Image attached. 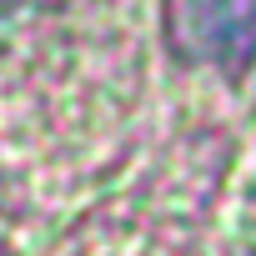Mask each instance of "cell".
I'll use <instances>...</instances> for the list:
<instances>
[{
	"label": "cell",
	"mask_w": 256,
	"mask_h": 256,
	"mask_svg": "<svg viewBox=\"0 0 256 256\" xmlns=\"http://www.w3.org/2000/svg\"><path fill=\"white\" fill-rule=\"evenodd\" d=\"M186 26L211 60L221 66L256 60V0H196Z\"/></svg>",
	"instance_id": "1"
},
{
	"label": "cell",
	"mask_w": 256,
	"mask_h": 256,
	"mask_svg": "<svg viewBox=\"0 0 256 256\" xmlns=\"http://www.w3.org/2000/svg\"><path fill=\"white\" fill-rule=\"evenodd\" d=\"M20 6V0H0V16H6V10H16Z\"/></svg>",
	"instance_id": "2"
}]
</instances>
